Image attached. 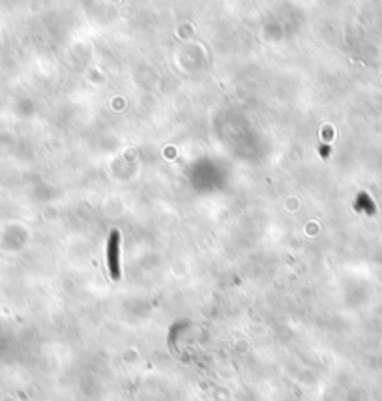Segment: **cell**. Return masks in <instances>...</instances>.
I'll use <instances>...</instances> for the list:
<instances>
[{
    "label": "cell",
    "mask_w": 382,
    "mask_h": 401,
    "mask_svg": "<svg viewBox=\"0 0 382 401\" xmlns=\"http://www.w3.org/2000/svg\"><path fill=\"white\" fill-rule=\"evenodd\" d=\"M107 265L113 280H120V233L113 231L107 242Z\"/></svg>",
    "instance_id": "cell-1"
}]
</instances>
